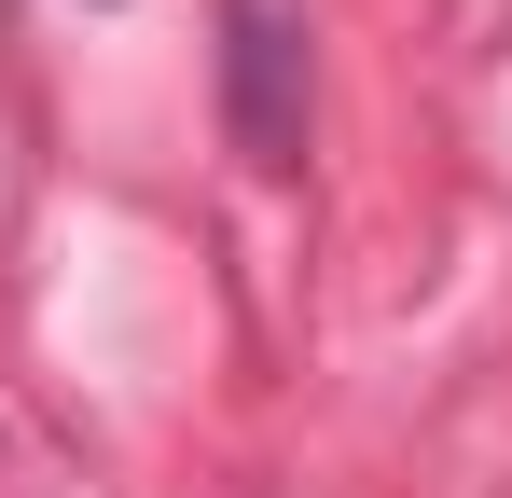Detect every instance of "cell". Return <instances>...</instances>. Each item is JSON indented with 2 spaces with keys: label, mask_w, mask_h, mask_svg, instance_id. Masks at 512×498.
<instances>
[{
  "label": "cell",
  "mask_w": 512,
  "mask_h": 498,
  "mask_svg": "<svg viewBox=\"0 0 512 498\" xmlns=\"http://www.w3.org/2000/svg\"><path fill=\"white\" fill-rule=\"evenodd\" d=\"M222 125H236V153H250L263 180L305 166V42H291L277 0H236V14H222Z\"/></svg>",
  "instance_id": "1"
}]
</instances>
